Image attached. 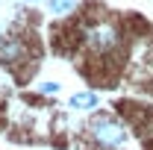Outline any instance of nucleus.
I'll return each mask as SVG.
<instances>
[{"instance_id": "f257e3e1", "label": "nucleus", "mask_w": 153, "mask_h": 150, "mask_svg": "<svg viewBox=\"0 0 153 150\" xmlns=\"http://www.w3.org/2000/svg\"><path fill=\"white\" fill-rule=\"evenodd\" d=\"M82 44H85V50L94 59H109V56H118V53H121V47H124V33H121V27H118L115 21L97 18L94 24L85 27Z\"/></svg>"}, {"instance_id": "20e7f679", "label": "nucleus", "mask_w": 153, "mask_h": 150, "mask_svg": "<svg viewBox=\"0 0 153 150\" xmlns=\"http://www.w3.org/2000/svg\"><path fill=\"white\" fill-rule=\"evenodd\" d=\"M94 106H97V94L94 91L71 94V109H76V112H88V109H94Z\"/></svg>"}, {"instance_id": "7ed1b4c3", "label": "nucleus", "mask_w": 153, "mask_h": 150, "mask_svg": "<svg viewBox=\"0 0 153 150\" xmlns=\"http://www.w3.org/2000/svg\"><path fill=\"white\" fill-rule=\"evenodd\" d=\"M24 62H27V41H24V36H18V33L3 36L0 38V65L18 71V65H24Z\"/></svg>"}, {"instance_id": "f03ea898", "label": "nucleus", "mask_w": 153, "mask_h": 150, "mask_svg": "<svg viewBox=\"0 0 153 150\" xmlns=\"http://www.w3.org/2000/svg\"><path fill=\"white\" fill-rule=\"evenodd\" d=\"M88 138L94 141L97 150H121L127 144V127L112 115H97L88 124Z\"/></svg>"}, {"instance_id": "423d86ee", "label": "nucleus", "mask_w": 153, "mask_h": 150, "mask_svg": "<svg viewBox=\"0 0 153 150\" xmlns=\"http://www.w3.org/2000/svg\"><path fill=\"white\" fill-rule=\"evenodd\" d=\"M38 91H41V94H53V97H56V94H59V82L47 79V82H41V85H38Z\"/></svg>"}, {"instance_id": "39448f33", "label": "nucleus", "mask_w": 153, "mask_h": 150, "mask_svg": "<svg viewBox=\"0 0 153 150\" xmlns=\"http://www.w3.org/2000/svg\"><path fill=\"white\" fill-rule=\"evenodd\" d=\"M76 6H79V0H47V9H50V15H56V18L71 15Z\"/></svg>"}, {"instance_id": "0eeeda50", "label": "nucleus", "mask_w": 153, "mask_h": 150, "mask_svg": "<svg viewBox=\"0 0 153 150\" xmlns=\"http://www.w3.org/2000/svg\"><path fill=\"white\" fill-rule=\"evenodd\" d=\"M24 3H44V0H24Z\"/></svg>"}]
</instances>
